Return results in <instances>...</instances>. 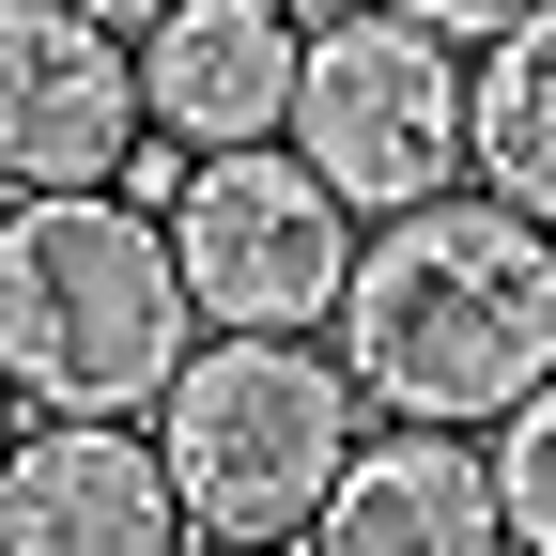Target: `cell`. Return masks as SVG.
Listing matches in <instances>:
<instances>
[{"label":"cell","instance_id":"9c48e42d","mask_svg":"<svg viewBox=\"0 0 556 556\" xmlns=\"http://www.w3.org/2000/svg\"><path fill=\"white\" fill-rule=\"evenodd\" d=\"M309 556H510L495 433H417V417H371V448L340 464Z\"/></svg>","mask_w":556,"mask_h":556},{"label":"cell","instance_id":"5bb4252c","mask_svg":"<svg viewBox=\"0 0 556 556\" xmlns=\"http://www.w3.org/2000/svg\"><path fill=\"white\" fill-rule=\"evenodd\" d=\"M16 433H31V387H16V371H0V464H16Z\"/></svg>","mask_w":556,"mask_h":556},{"label":"cell","instance_id":"3957f363","mask_svg":"<svg viewBox=\"0 0 556 556\" xmlns=\"http://www.w3.org/2000/svg\"><path fill=\"white\" fill-rule=\"evenodd\" d=\"M155 448L186 479L201 541H309L340 464L371 448V387L340 340H248V325H201V356L155 402Z\"/></svg>","mask_w":556,"mask_h":556},{"label":"cell","instance_id":"52a82bcc","mask_svg":"<svg viewBox=\"0 0 556 556\" xmlns=\"http://www.w3.org/2000/svg\"><path fill=\"white\" fill-rule=\"evenodd\" d=\"M201 510L139 417H31L0 464V556H186Z\"/></svg>","mask_w":556,"mask_h":556},{"label":"cell","instance_id":"7c38bea8","mask_svg":"<svg viewBox=\"0 0 556 556\" xmlns=\"http://www.w3.org/2000/svg\"><path fill=\"white\" fill-rule=\"evenodd\" d=\"M402 16H433V31H464V47H495L510 16H541V0H402Z\"/></svg>","mask_w":556,"mask_h":556},{"label":"cell","instance_id":"7a4b0ae2","mask_svg":"<svg viewBox=\"0 0 556 556\" xmlns=\"http://www.w3.org/2000/svg\"><path fill=\"white\" fill-rule=\"evenodd\" d=\"M201 356V294L170 263V217L124 186H16L0 217V371L31 417H155Z\"/></svg>","mask_w":556,"mask_h":556},{"label":"cell","instance_id":"8fae6325","mask_svg":"<svg viewBox=\"0 0 556 556\" xmlns=\"http://www.w3.org/2000/svg\"><path fill=\"white\" fill-rule=\"evenodd\" d=\"M495 495H510V556H556V387L495 417Z\"/></svg>","mask_w":556,"mask_h":556},{"label":"cell","instance_id":"6da1fadb","mask_svg":"<svg viewBox=\"0 0 556 556\" xmlns=\"http://www.w3.org/2000/svg\"><path fill=\"white\" fill-rule=\"evenodd\" d=\"M340 356H356L371 417L495 433L510 402L556 387V217H526L495 186L371 217L356 294H340Z\"/></svg>","mask_w":556,"mask_h":556},{"label":"cell","instance_id":"9a60e30c","mask_svg":"<svg viewBox=\"0 0 556 556\" xmlns=\"http://www.w3.org/2000/svg\"><path fill=\"white\" fill-rule=\"evenodd\" d=\"M186 556H309V541H186Z\"/></svg>","mask_w":556,"mask_h":556},{"label":"cell","instance_id":"5b68a950","mask_svg":"<svg viewBox=\"0 0 556 556\" xmlns=\"http://www.w3.org/2000/svg\"><path fill=\"white\" fill-rule=\"evenodd\" d=\"M356 248L371 217L340 201L294 139H232V155H186L170 186V263L201 325H248V340H325L340 294H356Z\"/></svg>","mask_w":556,"mask_h":556},{"label":"cell","instance_id":"30bf717a","mask_svg":"<svg viewBox=\"0 0 556 556\" xmlns=\"http://www.w3.org/2000/svg\"><path fill=\"white\" fill-rule=\"evenodd\" d=\"M479 186L556 217V0L479 47Z\"/></svg>","mask_w":556,"mask_h":556},{"label":"cell","instance_id":"4fadbf2b","mask_svg":"<svg viewBox=\"0 0 556 556\" xmlns=\"http://www.w3.org/2000/svg\"><path fill=\"white\" fill-rule=\"evenodd\" d=\"M93 16H109V31H155V16H186V0H93Z\"/></svg>","mask_w":556,"mask_h":556},{"label":"cell","instance_id":"8992f818","mask_svg":"<svg viewBox=\"0 0 556 556\" xmlns=\"http://www.w3.org/2000/svg\"><path fill=\"white\" fill-rule=\"evenodd\" d=\"M155 155V93H139V31L93 0H0V170L16 186H124Z\"/></svg>","mask_w":556,"mask_h":556},{"label":"cell","instance_id":"2e32d148","mask_svg":"<svg viewBox=\"0 0 556 556\" xmlns=\"http://www.w3.org/2000/svg\"><path fill=\"white\" fill-rule=\"evenodd\" d=\"M0 217H16V170H0Z\"/></svg>","mask_w":556,"mask_h":556},{"label":"cell","instance_id":"277c9868","mask_svg":"<svg viewBox=\"0 0 556 556\" xmlns=\"http://www.w3.org/2000/svg\"><path fill=\"white\" fill-rule=\"evenodd\" d=\"M294 155L356 201V217H402V201L479 186V47L433 31V16H402V0H340V16H309Z\"/></svg>","mask_w":556,"mask_h":556},{"label":"cell","instance_id":"ba28073f","mask_svg":"<svg viewBox=\"0 0 556 556\" xmlns=\"http://www.w3.org/2000/svg\"><path fill=\"white\" fill-rule=\"evenodd\" d=\"M294 78H309V0H186L139 31V93H155L170 155L294 139Z\"/></svg>","mask_w":556,"mask_h":556}]
</instances>
